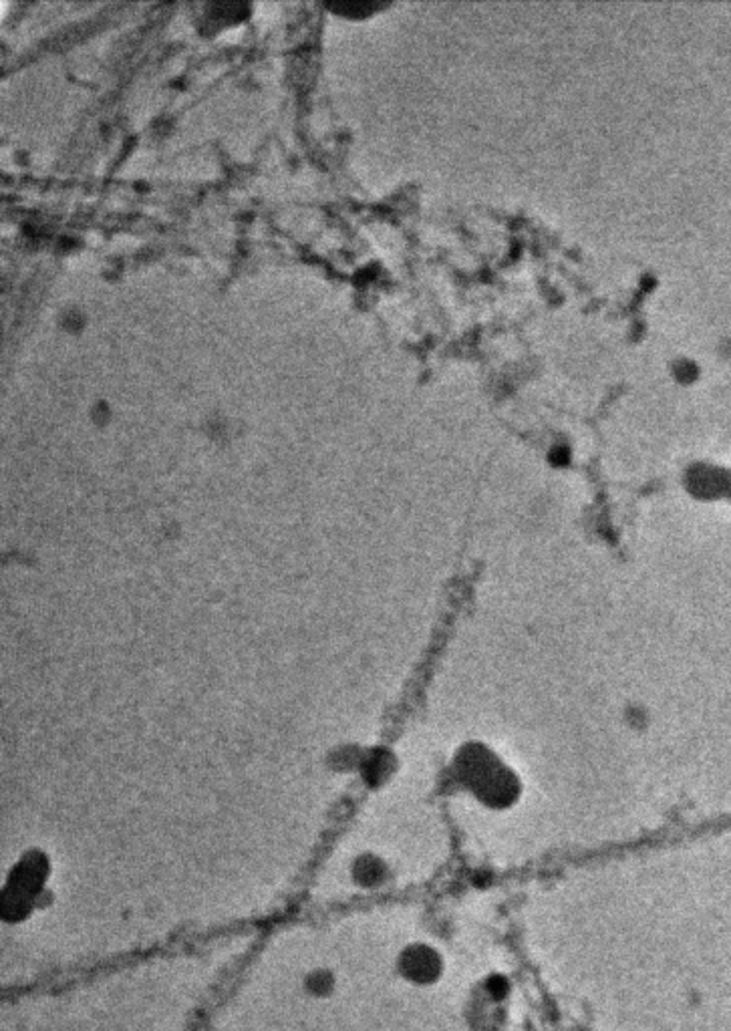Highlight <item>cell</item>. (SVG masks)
Here are the masks:
<instances>
[{"label":"cell","mask_w":731,"mask_h":1031,"mask_svg":"<svg viewBox=\"0 0 731 1031\" xmlns=\"http://www.w3.org/2000/svg\"><path fill=\"white\" fill-rule=\"evenodd\" d=\"M353 876L359 884L363 886H377L383 883V878L387 876V866L383 864V860H379L375 856H363L357 860V864L353 866Z\"/></svg>","instance_id":"obj_3"},{"label":"cell","mask_w":731,"mask_h":1031,"mask_svg":"<svg viewBox=\"0 0 731 1031\" xmlns=\"http://www.w3.org/2000/svg\"><path fill=\"white\" fill-rule=\"evenodd\" d=\"M472 772V786L476 794L494 808H504L518 796V782L506 766L500 764L495 756L477 754L474 764L466 766Z\"/></svg>","instance_id":"obj_1"},{"label":"cell","mask_w":731,"mask_h":1031,"mask_svg":"<svg viewBox=\"0 0 731 1031\" xmlns=\"http://www.w3.org/2000/svg\"><path fill=\"white\" fill-rule=\"evenodd\" d=\"M397 967H399V973L405 981L415 985H431L439 981V977L444 975L446 961L444 955L439 953V949L433 945L411 943L399 953Z\"/></svg>","instance_id":"obj_2"},{"label":"cell","mask_w":731,"mask_h":1031,"mask_svg":"<svg viewBox=\"0 0 731 1031\" xmlns=\"http://www.w3.org/2000/svg\"><path fill=\"white\" fill-rule=\"evenodd\" d=\"M335 985H337V977L329 969H314L311 973H306L303 981L304 991L317 999L329 998V995L335 991Z\"/></svg>","instance_id":"obj_4"}]
</instances>
